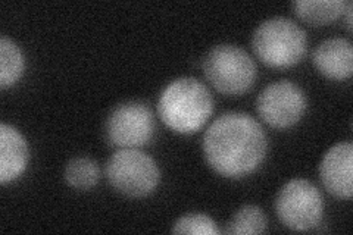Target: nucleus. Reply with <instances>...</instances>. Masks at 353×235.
<instances>
[{
	"mask_svg": "<svg viewBox=\"0 0 353 235\" xmlns=\"http://www.w3.org/2000/svg\"><path fill=\"white\" fill-rule=\"evenodd\" d=\"M30 150L26 137L12 125H0V183L15 181L27 170Z\"/></svg>",
	"mask_w": 353,
	"mask_h": 235,
	"instance_id": "11",
	"label": "nucleus"
},
{
	"mask_svg": "<svg viewBox=\"0 0 353 235\" xmlns=\"http://www.w3.org/2000/svg\"><path fill=\"white\" fill-rule=\"evenodd\" d=\"M65 181L70 187L75 190L87 192L92 190L101 178V170L96 161L79 156V158L71 159L65 166Z\"/></svg>",
	"mask_w": 353,
	"mask_h": 235,
	"instance_id": "14",
	"label": "nucleus"
},
{
	"mask_svg": "<svg viewBox=\"0 0 353 235\" xmlns=\"http://www.w3.org/2000/svg\"><path fill=\"white\" fill-rule=\"evenodd\" d=\"M157 130L152 109L141 102L115 106L106 119V139L118 149H139L150 143Z\"/></svg>",
	"mask_w": 353,
	"mask_h": 235,
	"instance_id": "7",
	"label": "nucleus"
},
{
	"mask_svg": "<svg viewBox=\"0 0 353 235\" xmlns=\"http://www.w3.org/2000/svg\"><path fill=\"white\" fill-rule=\"evenodd\" d=\"M203 74L221 94L241 96L255 84L256 65L236 44H218L203 58Z\"/></svg>",
	"mask_w": 353,
	"mask_h": 235,
	"instance_id": "4",
	"label": "nucleus"
},
{
	"mask_svg": "<svg viewBox=\"0 0 353 235\" xmlns=\"http://www.w3.org/2000/svg\"><path fill=\"white\" fill-rule=\"evenodd\" d=\"M275 212L287 228L309 231L323 221L324 198L315 184L305 178H294L281 187L275 198Z\"/></svg>",
	"mask_w": 353,
	"mask_h": 235,
	"instance_id": "6",
	"label": "nucleus"
},
{
	"mask_svg": "<svg viewBox=\"0 0 353 235\" xmlns=\"http://www.w3.org/2000/svg\"><path fill=\"white\" fill-rule=\"evenodd\" d=\"M252 49L256 58L271 68H290L303 59L307 36L294 21L275 17L256 27L252 36Z\"/></svg>",
	"mask_w": 353,
	"mask_h": 235,
	"instance_id": "3",
	"label": "nucleus"
},
{
	"mask_svg": "<svg viewBox=\"0 0 353 235\" xmlns=\"http://www.w3.org/2000/svg\"><path fill=\"white\" fill-rule=\"evenodd\" d=\"M172 234H193V235H218L221 229L216 222L203 214H187L176 219L171 229Z\"/></svg>",
	"mask_w": 353,
	"mask_h": 235,
	"instance_id": "16",
	"label": "nucleus"
},
{
	"mask_svg": "<svg viewBox=\"0 0 353 235\" xmlns=\"http://www.w3.org/2000/svg\"><path fill=\"white\" fill-rule=\"evenodd\" d=\"M24 53L15 41L2 36L0 39V87L6 90V88L15 85L24 74Z\"/></svg>",
	"mask_w": 353,
	"mask_h": 235,
	"instance_id": "13",
	"label": "nucleus"
},
{
	"mask_svg": "<svg viewBox=\"0 0 353 235\" xmlns=\"http://www.w3.org/2000/svg\"><path fill=\"white\" fill-rule=\"evenodd\" d=\"M307 108V100L302 88L281 80L267 85L256 99L259 118L275 130H287L296 125Z\"/></svg>",
	"mask_w": 353,
	"mask_h": 235,
	"instance_id": "8",
	"label": "nucleus"
},
{
	"mask_svg": "<svg viewBox=\"0 0 353 235\" xmlns=\"http://www.w3.org/2000/svg\"><path fill=\"white\" fill-rule=\"evenodd\" d=\"M346 0H297L292 8L297 18L311 25H327L345 14Z\"/></svg>",
	"mask_w": 353,
	"mask_h": 235,
	"instance_id": "12",
	"label": "nucleus"
},
{
	"mask_svg": "<svg viewBox=\"0 0 353 235\" xmlns=\"http://www.w3.org/2000/svg\"><path fill=\"white\" fill-rule=\"evenodd\" d=\"M352 9H353V5H352V2H349L345 14H343V15H346V28L349 32H352Z\"/></svg>",
	"mask_w": 353,
	"mask_h": 235,
	"instance_id": "17",
	"label": "nucleus"
},
{
	"mask_svg": "<svg viewBox=\"0 0 353 235\" xmlns=\"http://www.w3.org/2000/svg\"><path fill=\"white\" fill-rule=\"evenodd\" d=\"M208 165L225 178H243L255 172L268 150V140L259 122L243 112L216 118L203 136Z\"/></svg>",
	"mask_w": 353,
	"mask_h": 235,
	"instance_id": "1",
	"label": "nucleus"
},
{
	"mask_svg": "<svg viewBox=\"0 0 353 235\" xmlns=\"http://www.w3.org/2000/svg\"><path fill=\"white\" fill-rule=\"evenodd\" d=\"M321 183L330 194L350 198L353 194V144L337 143L330 147L319 165Z\"/></svg>",
	"mask_w": 353,
	"mask_h": 235,
	"instance_id": "9",
	"label": "nucleus"
},
{
	"mask_svg": "<svg viewBox=\"0 0 353 235\" xmlns=\"http://www.w3.org/2000/svg\"><path fill=\"white\" fill-rule=\"evenodd\" d=\"M158 114L170 130L179 134H194L203 128L214 114V97L196 78H176L161 93Z\"/></svg>",
	"mask_w": 353,
	"mask_h": 235,
	"instance_id": "2",
	"label": "nucleus"
},
{
	"mask_svg": "<svg viewBox=\"0 0 353 235\" xmlns=\"http://www.w3.org/2000/svg\"><path fill=\"white\" fill-rule=\"evenodd\" d=\"M106 178L118 193L140 198L157 190L161 172L149 154L139 149H119L106 163Z\"/></svg>",
	"mask_w": 353,
	"mask_h": 235,
	"instance_id": "5",
	"label": "nucleus"
},
{
	"mask_svg": "<svg viewBox=\"0 0 353 235\" xmlns=\"http://www.w3.org/2000/svg\"><path fill=\"white\" fill-rule=\"evenodd\" d=\"M265 229H267V216L263 210L258 206L249 205L236 212L230 219L225 232L233 235H250L262 234Z\"/></svg>",
	"mask_w": 353,
	"mask_h": 235,
	"instance_id": "15",
	"label": "nucleus"
},
{
	"mask_svg": "<svg viewBox=\"0 0 353 235\" xmlns=\"http://www.w3.org/2000/svg\"><path fill=\"white\" fill-rule=\"evenodd\" d=\"M312 61L315 68L330 80L341 81L353 72V48L347 39L324 40L315 49Z\"/></svg>",
	"mask_w": 353,
	"mask_h": 235,
	"instance_id": "10",
	"label": "nucleus"
}]
</instances>
